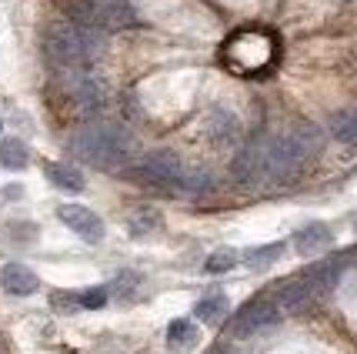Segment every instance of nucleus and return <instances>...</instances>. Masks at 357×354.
<instances>
[{
  "label": "nucleus",
  "mask_w": 357,
  "mask_h": 354,
  "mask_svg": "<svg viewBox=\"0 0 357 354\" xmlns=\"http://www.w3.org/2000/svg\"><path fill=\"white\" fill-rule=\"evenodd\" d=\"M100 31L97 27H84V24H74V20H54L44 31V50L54 64H61L67 71L74 67H84L91 64L97 54H100Z\"/></svg>",
  "instance_id": "3"
},
{
  "label": "nucleus",
  "mask_w": 357,
  "mask_h": 354,
  "mask_svg": "<svg viewBox=\"0 0 357 354\" xmlns=\"http://www.w3.org/2000/svg\"><path fill=\"white\" fill-rule=\"evenodd\" d=\"M144 174L154 181V184H177L184 177V164L174 151H151L144 157Z\"/></svg>",
  "instance_id": "8"
},
{
  "label": "nucleus",
  "mask_w": 357,
  "mask_h": 354,
  "mask_svg": "<svg viewBox=\"0 0 357 354\" xmlns=\"http://www.w3.org/2000/svg\"><path fill=\"white\" fill-rule=\"evenodd\" d=\"M27 161H31V154H27V147L20 144V140H0V168L7 170H24L27 168Z\"/></svg>",
  "instance_id": "17"
},
{
  "label": "nucleus",
  "mask_w": 357,
  "mask_h": 354,
  "mask_svg": "<svg viewBox=\"0 0 357 354\" xmlns=\"http://www.w3.org/2000/svg\"><path fill=\"white\" fill-rule=\"evenodd\" d=\"M237 261H241V254H237L234 247H218V251L204 261V271H207V274H224V271L237 267Z\"/></svg>",
  "instance_id": "21"
},
{
  "label": "nucleus",
  "mask_w": 357,
  "mask_h": 354,
  "mask_svg": "<svg viewBox=\"0 0 357 354\" xmlns=\"http://www.w3.org/2000/svg\"><path fill=\"white\" fill-rule=\"evenodd\" d=\"M280 254H284V244H264V247H254L244 254V264H248L250 271H264L271 264L278 261Z\"/></svg>",
  "instance_id": "19"
},
{
  "label": "nucleus",
  "mask_w": 357,
  "mask_h": 354,
  "mask_svg": "<svg viewBox=\"0 0 357 354\" xmlns=\"http://www.w3.org/2000/svg\"><path fill=\"white\" fill-rule=\"evenodd\" d=\"M44 174H47V181L54 187H61V191H70V194L84 191V174L77 168H70V164H47Z\"/></svg>",
  "instance_id": "15"
},
{
  "label": "nucleus",
  "mask_w": 357,
  "mask_h": 354,
  "mask_svg": "<svg viewBox=\"0 0 357 354\" xmlns=\"http://www.w3.org/2000/svg\"><path fill=\"white\" fill-rule=\"evenodd\" d=\"M227 311H231L227 297H224L220 291H214V294H207V297H201V301H197L194 314H197V321H204V324H220Z\"/></svg>",
  "instance_id": "16"
},
{
  "label": "nucleus",
  "mask_w": 357,
  "mask_h": 354,
  "mask_svg": "<svg viewBox=\"0 0 357 354\" xmlns=\"http://www.w3.org/2000/svg\"><path fill=\"white\" fill-rule=\"evenodd\" d=\"M80 304L84 308H104L107 304V288H93V291H87V294H80Z\"/></svg>",
  "instance_id": "24"
},
{
  "label": "nucleus",
  "mask_w": 357,
  "mask_h": 354,
  "mask_svg": "<svg viewBox=\"0 0 357 354\" xmlns=\"http://www.w3.org/2000/svg\"><path fill=\"white\" fill-rule=\"evenodd\" d=\"M337 277H341V261H321V264H311L304 271V281L307 288L314 291V297H324L337 288Z\"/></svg>",
  "instance_id": "13"
},
{
  "label": "nucleus",
  "mask_w": 357,
  "mask_h": 354,
  "mask_svg": "<svg viewBox=\"0 0 357 354\" xmlns=\"http://www.w3.org/2000/svg\"><path fill=\"white\" fill-rule=\"evenodd\" d=\"M331 244H334V231L327 224H307V228H301L294 234V251L301 258H317Z\"/></svg>",
  "instance_id": "11"
},
{
  "label": "nucleus",
  "mask_w": 357,
  "mask_h": 354,
  "mask_svg": "<svg viewBox=\"0 0 357 354\" xmlns=\"http://www.w3.org/2000/svg\"><path fill=\"white\" fill-rule=\"evenodd\" d=\"M211 138L218 140V144H234L237 140V121H234L231 114H224V110H214V117H211Z\"/></svg>",
  "instance_id": "20"
},
{
  "label": "nucleus",
  "mask_w": 357,
  "mask_h": 354,
  "mask_svg": "<svg viewBox=\"0 0 357 354\" xmlns=\"http://www.w3.org/2000/svg\"><path fill=\"white\" fill-rule=\"evenodd\" d=\"M57 217H61L77 237H84L87 244H100V237H104V221L93 214L91 207H84V204H61V207H57Z\"/></svg>",
  "instance_id": "6"
},
{
  "label": "nucleus",
  "mask_w": 357,
  "mask_h": 354,
  "mask_svg": "<svg viewBox=\"0 0 357 354\" xmlns=\"http://www.w3.org/2000/svg\"><path fill=\"white\" fill-rule=\"evenodd\" d=\"M70 151L93 164L97 170H117L121 164H127L134 151H137V138L127 131L124 124H87L80 127L74 140H70Z\"/></svg>",
  "instance_id": "1"
},
{
  "label": "nucleus",
  "mask_w": 357,
  "mask_h": 354,
  "mask_svg": "<svg viewBox=\"0 0 357 354\" xmlns=\"http://www.w3.org/2000/svg\"><path fill=\"white\" fill-rule=\"evenodd\" d=\"M0 284H3V291L7 294L27 297V294H37L40 277L33 274L31 267H24V264H3V271H0Z\"/></svg>",
  "instance_id": "12"
},
{
  "label": "nucleus",
  "mask_w": 357,
  "mask_h": 354,
  "mask_svg": "<svg viewBox=\"0 0 357 354\" xmlns=\"http://www.w3.org/2000/svg\"><path fill=\"white\" fill-rule=\"evenodd\" d=\"M317 151H321L317 127H297L284 138H271L264 144V181H294Z\"/></svg>",
  "instance_id": "2"
},
{
  "label": "nucleus",
  "mask_w": 357,
  "mask_h": 354,
  "mask_svg": "<svg viewBox=\"0 0 357 354\" xmlns=\"http://www.w3.org/2000/svg\"><path fill=\"white\" fill-rule=\"evenodd\" d=\"M278 318H280V308L274 304V297H271V294H261V297L248 301L244 308L234 314V321H231V338H250V334L264 331L267 324H274Z\"/></svg>",
  "instance_id": "5"
},
{
  "label": "nucleus",
  "mask_w": 357,
  "mask_h": 354,
  "mask_svg": "<svg viewBox=\"0 0 357 354\" xmlns=\"http://www.w3.org/2000/svg\"><path fill=\"white\" fill-rule=\"evenodd\" d=\"M93 3V24L100 31H124L137 24V14L127 0H91Z\"/></svg>",
  "instance_id": "7"
},
{
  "label": "nucleus",
  "mask_w": 357,
  "mask_h": 354,
  "mask_svg": "<svg viewBox=\"0 0 357 354\" xmlns=\"http://www.w3.org/2000/svg\"><path fill=\"white\" fill-rule=\"evenodd\" d=\"M278 57V37L264 27H244L227 37L224 44V64L234 74H264Z\"/></svg>",
  "instance_id": "4"
},
{
  "label": "nucleus",
  "mask_w": 357,
  "mask_h": 354,
  "mask_svg": "<svg viewBox=\"0 0 357 354\" xmlns=\"http://www.w3.org/2000/svg\"><path fill=\"white\" fill-rule=\"evenodd\" d=\"M271 297H274V304L280 308V314H301L314 301V291L307 288L304 277H294V281H280L278 291L271 294Z\"/></svg>",
  "instance_id": "9"
},
{
  "label": "nucleus",
  "mask_w": 357,
  "mask_h": 354,
  "mask_svg": "<svg viewBox=\"0 0 357 354\" xmlns=\"http://www.w3.org/2000/svg\"><path fill=\"white\" fill-rule=\"evenodd\" d=\"M201 344V331H197V324L187 321V318H177V321H171V327H167V348L177 354H187L194 351Z\"/></svg>",
  "instance_id": "14"
},
{
  "label": "nucleus",
  "mask_w": 357,
  "mask_h": 354,
  "mask_svg": "<svg viewBox=\"0 0 357 354\" xmlns=\"http://www.w3.org/2000/svg\"><path fill=\"white\" fill-rule=\"evenodd\" d=\"M160 224H164V217L157 214V211H151V207H140L137 214L127 221V231H130V237H147L151 231H160Z\"/></svg>",
  "instance_id": "18"
},
{
  "label": "nucleus",
  "mask_w": 357,
  "mask_h": 354,
  "mask_svg": "<svg viewBox=\"0 0 357 354\" xmlns=\"http://www.w3.org/2000/svg\"><path fill=\"white\" fill-rule=\"evenodd\" d=\"M334 138L344 140V144H351V147H357V110L341 114V117L334 121Z\"/></svg>",
  "instance_id": "22"
},
{
  "label": "nucleus",
  "mask_w": 357,
  "mask_h": 354,
  "mask_svg": "<svg viewBox=\"0 0 357 354\" xmlns=\"http://www.w3.org/2000/svg\"><path fill=\"white\" fill-rule=\"evenodd\" d=\"M50 308L61 311V314H77L84 304H80V294L74 291H54L50 294Z\"/></svg>",
  "instance_id": "23"
},
{
  "label": "nucleus",
  "mask_w": 357,
  "mask_h": 354,
  "mask_svg": "<svg viewBox=\"0 0 357 354\" xmlns=\"http://www.w3.org/2000/svg\"><path fill=\"white\" fill-rule=\"evenodd\" d=\"M264 144L267 140H254L234 157V177L241 184H261L264 181Z\"/></svg>",
  "instance_id": "10"
}]
</instances>
